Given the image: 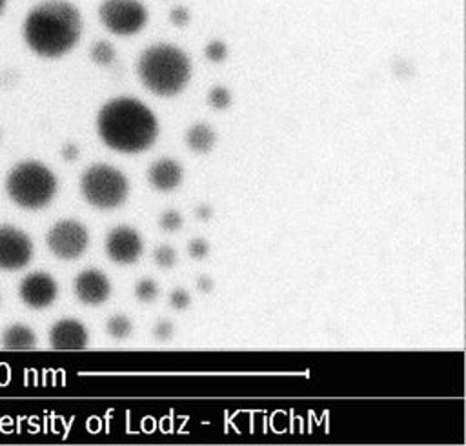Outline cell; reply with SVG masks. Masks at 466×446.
Returning <instances> with one entry per match:
<instances>
[{
	"mask_svg": "<svg viewBox=\"0 0 466 446\" xmlns=\"http://www.w3.org/2000/svg\"><path fill=\"white\" fill-rule=\"evenodd\" d=\"M27 47L44 58L69 53L82 35V16L67 0H44L33 5L22 25Z\"/></svg>",
	"mask_w": 466,
	"mask_h": 446,
	"instance_id": "1",
	"label": "cell"
},
{
	"mask_svg": "<svg viewBox=\"0 0 466 446\" xmlns=\"http://www.w3.org/2000/svg\"><path fill=\"white\" fill-rule=\"evenodd\" d=\"M96 129L106 146L120 153H140L153 146L158 122L151 109L137 98L116 96L102 106Z\"/></svg>",
	"mask_w": 466,
	"mask_h": 446,
	"instance_id": "2",
	"label": "cell"
},
{
	"mask_svg": "<svg viewBox=\"0 0 466 446\" xmlns=\"http://www.w3.org/2000/svg\"><path fill=\"white\" fill-rule=\"evenodd\" d=\"M137 71L144 87L153 95L173 96L189 82L191 62L182 49L171 44H155L140 55Z\"/></svg>",
	"mask_w": 466,
	"mask_h": 446,
	"instance_id": "3",
	"label": "cell"
},
{
	"mask_svg": "<svg viewBox=\"0 0 466 446\" xmlns=\"http://www.w3.org/2000/svg\"><path fill=\"white\" fill-rule=\"evenodd\" d=\"M56 188L53 171L36 160L15 166L5 182L7 195L24 209L46 208L53 200Z\"/></svg>",
	"mask_w": 466,
	"mask_h": 446,
	"instance_id": "4",
	"label": "cell"
},
{
	"mask_svg": "<svg viewBox=\"0 0 466 446\" xmlns=\"http://www.w3.org/2000/svg\"><path fill=\"white\" fill-rule=\"evenodd\" d=\"M84 198L98 209H113L127 198V178L113 166L95 164L87 167L80 178Z\"/></svg>",
	"mask_w": 466,
	"mask_h": 446,
	"instance_id": "5",
	"label": "cell"
},
{
	"mask_svg": "<svg viewBox=\"0 0 466 446\" xmlns=\"http://www.w3.org/2000/svg\"><path fill=\"white\" fill-rule=\"evenodd\" d=\"M147 16V9L140 0H104L98 7V18L104 27L118 36L138 33Z\"/></svg>",
	"mask_w": 466,
	"mask_h": 446,
	"instance_id": "6",
	"label": "cell"
},
{
	"mask_svg": "<svg viewBox=\"0 0 466 446\" xmlns=\"http://www.w3.org/2000/svg\"><path fill=\"white\" fill-rule=\"evenodd\" d=\"M89 244L87 229L76 220H60L47 233V246L51 253L62 260L78 258Z\"/></svg>",
	"mask_w": 466,
	"mask_h": 446,
	"instance_id": "7",
	"label": "cell"
},
{
	"mask_svg": "<svg viewBox=\"0 0 466 446\" xmlns=\"http://www.w3.org/2000/svg\"><path fill=\"white\" fill-rule=\"evenodd\" d=\"M31 257V238L13 226H0V269H22L24 266L29 264Z\"/></svg>",
	"mask_w": 466,
	"mask_h": 446,
	"instance_id": "8",
	"label": "cell"
},
{
	"mask_svg": "<svg viewBox=\"0 0 466 446\" xmlns=\"http://www.w3.org/2000/svg\"><path fill=\"white\" fill-rule=\"evenodd\" d=\"M142 251V238L129 226L113 228L106 237V253L116 264H133L140 258Z\"/></svg>",
	"mask_w": 466,
	"mask_h": 446,
	"instance_id": "9",
	"label": "cell"
},
{
	"mask_svg": "<svg viewBox=\"0 0 466 446\" xmlns=\"http://www.w3.org/2000/svg\"><path fill=\"white\" fill-rule=\"evenodd\" d=\"M20 299L25 306L35 308V309H42L47 308L55 302L56 293H58V286L55 282V279L44 271H35L29 273L22 279L20 288H18Z\"/></svg>",
	"mask_w": 466,
	"mask_h": 446,
	"instance_id": "10",
	"label": "cell"
},
{
	"mask_svg": "<svg viewBox=\"0 0 466 446\" xmlns=\"http://www.w3.org/2000/svg\"><path fill=\"white\" fill-rule=\"evenodd\" d=\"M111 284L107 277L98 269H84L75 279V295L87 306H96L107 300Z\"/></svg>",
	"mask_w": 466,
	"mask_h": 446,
	"instance_id": "11",
	"label": "cell"
},
{
	"mask_svg": "<svg viewBox=\"0 0 466 446\" xmlns=\"http://www.w3.org/2000/svg\"><path fill=\"white\" fill-rule=\"evenodd\" d=\"M49 342L55 350H84L87 346V329L75 319H60L51 326Z\"/></svg>",
	"mask_w": 466,
	"mask_h": 446,
	"instance_id": "12",
	"label": "cell"
},
{
	"mask_svg": "<svg viewBox=\"0 0 466 446\" xmlns=\"http://www.w3.org/2000/svg\"><path fill=\"white\" fill-rule=\"evenodd\" d=\"M147 180L158 191H171L182 182V167L173 158H160L151 164Z\"/></svg>",
	"mask_w": 466,
	"mask_h": 446,
	"instance_id": "13",
	"label": "cell"
},
{
	"mask_svg": "<svg viewBox=\"0 0 466 446\" xmlns=\"http://www.w3.org/2000/svg\"><path fill=\"white\" fill-rule=\"evenodd\" d=\"M2 346L5 350L13 351H24V350H33L36 346V337L31 331V328L24 324H13L5 328L2 333Z\"/></svg>",
	"mask_w": 466,
	"mask_h": 446,
	"instance_id": "14",
	"label": "cell"
},
{
	"mask_svg": "<svg viewBox=\"0 0 466 446\" xmlns=\"http://www.w3.org/2000/svg\"><path fill=\"white\" fill-rule=\"evenodd\" d=\"M215 131L204 122H198L186 131V146L195 153H208L215 146Z\"/></svg>",
	"mask_w": 466,
	"mask_h": 446,
	"instance_id": "15",
	"label": "cell"
},
{
	"mask_svg": "<svg viewBox=\"0 0 466 446\" xmlns=\"http://www.w3.org/2000/svg\"><path fill=\"white\" fill-rule=\"evenodd\" d=\"M89 56L98 66H109L115 60V47L107 40H96L89 49Z\"/></svg>",
	"mask_w": 466,
	"mask_h": 446,
	"instance_id": "16",
	"label": "cell"
},
{
	"mask_svg": "<svg viewBox=\"0 0 466 446\" xmlns=\"http://www.w3.org/2000/svg\"><path fill=\"white\" fill-rule=\"evenodd\" d=\"M106 329L113 339H126L131 333L133 324L126 315H113V317H109Z\"/></svg>",
	"mask_w": 466,
	"mask_h": 446,
	"instance_id": "17",
	"label": "cell"
},
{
	"mask_svg": "<svg viewBox=\"0 0 466 446\" xmlns=\"http://www.w3.org/2000/svg\"><path fill=\"white\" fill-rule=\"evenodd\" d=\"M208 104H209L213 109L222 111V109L229 107V104H231V93H229L226 87H222V86H215V87H211L209 93H208Z\"/></svg>",
	"mask_w": 466,
	"mask_h": 446,
	"instance_id": "18",
	"label": "cell"
},
{
	"mask_svg": "<svg viewBox=\"0 0 466 446\" xmlns=\"http://www.w3.org/2000/svg\"><path fill=\"white\" fill-rule=\"evenodd\" d=\"M135 297L140 302H153L158 297V286L155 280L151 279H142L138 280V284L135 286Z\"/></svg>",
	"mask_w": 466,
	"mask_h": 446,
	"instance_id": "19",
	"label": "cell"
},
{
	"mask_svg": "<svg viewBox=\"0 0 466 446\" xmlns=\"http://www.w3.org/2000/svg\"><path fill=\"white\" fill-rule=\"evenodd\" d=\"M153 260L162 269H171L177 264V251L171 246H158L153 253Z\"/></svg>",
	"mask_w": 466,
	"mask_h": 446,
	"instance_id": "20",
	"label": "cell"
},
{
	"mask_svg": "<svg viewBox=\"0 0 466 446\" xmlns=\"http://www.w3.org/2000/svg\"><path fill=\"white\" fill-rule=\"evenodd\" d=\"M158 226L167 233L178 231L182 228V215L177 209H166L158 218Z\"/></svg>",
	"mask_w": 466,
	"mask_h": 446,
	"instance_id": "21",
	"label": "cell"
},
{
	"mask_svg": "<svg viewBox=\"0 0 466 446\" xmlns=\"http://www.w3.org/2000/svg\"><path fill=\"white\" fill-rule=\"evenodd\" d=\"M204 55L209 62H222L228 56V47L222 40H211L206 47H204Z\"/></svg>",
	"mask_w": 466,
	"mask_h": 446,
	"instance_id": "22",
	"label": "cell"
},
{
	"mask_svg": "<svg viewBox=\"0 0 466 446\" xmlns=\"http://www.w3.org/2000/svg\"><path fill=\"white\" fill-rule=\"evenodd\" d=\"M187 253H189L191 258L202 260V258H206L208 253H209V242H208L206 238H193V240H189V244H187Z\"/></svg>",
	"mask_w": 466,
	"mask_h": 446,
	"instance_id": "23",
	"label": "cell"
},
{
	"mask_svg": "<svg viewBox=\"0 0 466 446\" xmlns=\"http://www.w3.org/2000/svg\"><path fill=\"white\" fill-rule=\"evenodd\" d=\"M189 20H191L189 9H186V7H182V5H177V7H173V9L169 11V22H171L173 25H177V27H184Z\"/></svg>",
	"mask_w": 466,
	"mask_h": 446,
	"instance_id": "24",
	"label": "cell"
},
{
	"mask_svg": "<svg viewBox=\"0 0 466 446\" xmlns=\"http://www.w3.org/2000/svg\"><path fill=\"white\" fill-rule=\"evenodd\" d=\"M169 304H171V308H175V309H186L189 304H191V297H189V293L186 291V289H175V291H171V295H169Z\"/></svg>",
	"mask_w": 466,
	"mask_h": 446,
	"instance_id": "25",
	"label": "cell"
},
{
	"mask_svg": "<svg viewBox=\"0 0 466 446\" xmlns=\"http://www.w3.org/2000/svg\"><path fill=\"white\" fill-rule=\"evenodd\" d=\"M173 333H175V326H173V322H169V320H158L157 324H155V328H153V335H155V339H158V340H169L171 337H173Z\"/></svg>",
	"mask_w": 466,
	"mask_h": 446,
	"instance_id": "26",
	"label": "cell"
},
{
	"mask_svg": "<svg viewBox=\"0 0 466 446\" xmlns=\"http://www.w3.org/2000/svg\"><path fill=\"white\" fill-rule=\"evenodd\" d=\"M197 289L202 293H209L213 289V280L208 275H200L197 279Z\"/></svg>",
	"mask_w": 466,
	"mask_h": 446,
	"instance_id": "27",
	"label": "cell"
},
{
	"mask_svg": "<svg viewBox=\"0 0 466 446\" xmlns=\"http://www.w3.org/2000/svg\"><path fill=\"white\" fill-rule=\"evenodd\" d=\"M211 215H213V209L209 208V206H206V204H200L197 209H195V217L198 218V220H209L211 218Z\"/></svg>",
	"mask_w": 466,
	"mask_h": 446,
	"instance_id": "28",
	"label": "cell"
},
{
	"mask_svg": "<svg viewBox=\"0 0 466 446\" xmlns=\"http://www.w3.org/2000/svg\"><path fill=\"white\" fill-rule=\"evenodd\" d=\"M62 157L66 158V160H75L76 157H78V147L75 146V144H66L64 147H62Z\"/></svg>",
	"mask_w": 466,
	"mask_h": 446,
	"instance_id": "29",
	"label": "cell"
},
{
	"mask_svg": "<svg viewBox=\"0 0 466 446\" xmlns=\"http://www.w3.org/2000/svg\"><path fill=\"white\" fill-rule=\"evenodd\" d=\"M5 4H7V0H0V15H2V11H4Z\"/></svg>",
	"mask_w": 466,
	"mask_h": 446,
	"instance_id": "30",
	"label": "cell"
}]
</instances>
